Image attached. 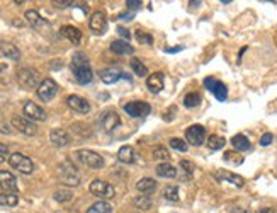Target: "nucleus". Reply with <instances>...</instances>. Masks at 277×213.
I'll use <instances>...</instances> for the list:
<instances>
[{
  "mask_svg": "<svg viewBox=\"0 0 277 213\" xmlns=\"http://www.w3.org/2000/svg\"><path fill=\"white\" fill-rule=\"evenodd\" d=\"M72 72L75 80L80 84V85H87V84L92 82L94 73L92 68H90V64L87 60V57L83 53H75L72 60Z\"/></svg>",
  "mask_w": 277,
  "mask_h": 213,
  "instance_id": "nucleus-1",
  "label": "nucleus"
},
{
  "mask_svg": "<svg viewBox=\"0 0 277 213\" xmlns=\"http://www.w3.org/2000/svg\"><path fill=\"white\" fill-rule=\"evenodd\" d=\"M89 191H90V194H94L96 198H100V201L111 200V198H114V194H116L114 188L102 179H94L89 186Z\"/></svg>",
  "mask_w": 277,
  "mask_h": 213,
  "instance_id": "nucleus-2",
  "label": "nucleus"
},
{
  "mask_svg": "<svg viewBox=\"0 0 277 213\" xmlns=\"http://www.w3.org/2000/svg\"><path fill=\"white\" fill-rule=\"evenodd\" d=\"M58 177L63 184L66 186H79L80 177L77 174V169L70 162H63L58 166Z\"/></svg>",
  "mask_w": 277,
  "mask_h": 213,
  "instance_id": "nucleus-3",
  "label": "nucleus"
},
{
  "mask_svg": "<svg viewBox=\"0 0 277 213\" xmlns=\"http://www.w3.org/2000/svg\"><path fill=\"white\" fill-rule=\"evenodd\" d=\"M9 164H10V167H14V169H17L22 174H33V170H34L33 160H31L29 157L24 155V153H19V152L10 153Z\"/></svg>",
  "mask_w": 277,
  "mask_h": 213,
  "instance_id": "nucleus-4",
  "label": "nucleus"
},
{
  "mask_svg": "<svg viewBox=\"0 0 277 213\" xmlns=\"http://www.w3.org/2000/svg\"><path fill=\"white\" fill-rule=\"evenodd\" d=\"M79 159L80 162L83 164V166L90 167V169H102L104 167V159L99 155V153H96L94 150H79Z\"/></svg>",
  "mask_w": 277,
  "mask_h": 213,
  "instance_id": "nucleus-5",
  "label": "nucleus"
},
{
  "mask_svg": "<svg viewBox=\"0 0 277 213\" xmlns=\"http://www.w3.org/2000/svg\"><path fill=\"white\" fill-rule=\"evenodd\" d=\"M17 80L22 87L26 89H34V87H40V73L34 68H20L17 72Z\"/></svg>",
  "mask_w": 277,
  "mask_h": 213,
  "instance_id": "nucleus-6",
  "label": "nucleus"
},
{
  "mask_svg": "<svg viewBox=\"0 0 277 213\" xmlns=\"http://www.w3.org/2000/svg\"><path fill=\"white\" fill-rule=\"evenodd\" d=\"M185 140L189 145L194 147H201L206 140V128L201 125H192L185 130Z\"/></svg>",
  "mask_w": 277,
  "mask_h": 213,
  "instance_id": "nucleus-7",
  "label": "nucleus"
},
{
  "mask_svg": "<svg viewBox=\"0 0 277 213\" xmlns=\"http://www.w3.org/2000/svg\"><path fill=\"white\" fill-rule=\"evenodd\" d=\"M150 111H152L150 104L143 101H133V103L124 104V113L131 118H145L148 116Z\"/></svg>",
  "mask_w": 277,
  "mask_h": 213,
  "instance_id": "nucleus-8",
  "label": "nucleus"
},
{
  "mask_svg": "<svg viewBox=\"0 0 277 213\" xmlns=\"http://www.w3.org/2000/svg\"><path fill=\"white\" fill-rule=\"evenodd\" d=\"M56 92H58V85H56L53 79H44L43 82L40 84V87H38V96H40V99L44 101V103H50L56 96Z\"/></svg>",
  "mask_w": 277,
  "mask_h": 213,
  "instance_id": "nucleus-9",
  "label": "nucleus"
},
{
  "mask_svg": "<svg viewBox=\"0 0 277 213\" xmlns=\"http://www.w3.org/2000/svg\"><path fill=\"white\" fill-rule=\"evenodd\" d=\"M204 85H206V89L211 90V92L215 94V97L218 101H221V103H223V101H226L228 89H226V85H224L223 82L213 79V77H208V79H204Z\"/></svg>",
  "mask_w": 277,
  "mask_h": 213,
  "instance_id": "nucleus-10",
  "label": "nucleus"
},
{
  "mask_svg": "<svg viewBox=\"0 0 277 213\" xmlns=\"http://www.w3.org/2000/svg\"><path fill=\"white\" fill-rule=\"evenodd\" d=\"M12 127L16 128L17 131H20L22 135H27V137H33V135H36V131H38V128L34 127L33 121L26 120V118H22V116H14Z\"/></svg>",
  "mask_w": 277,
  "mask_h": 213,
  "instance_id": "nucleus-11",
  "label": "nucleus"
},
{
  "mask_svg": "<svg viewBox=\"0 0 277 213\" xmlns=\"http://www.w3.org/2000/svg\"><path fill=\"white\" fill-rule=\"evenodd\" d=\"M100 127H102L104 131H107V133H111V131H114L116 128L121 125V118H119L118 113H114V111H106V113L100 116Z\"/></svg>",
  "mask_w": 277,
  "mask_h": 213,
  "instance_id": "nucleus-12",
  "label": "nucleus"
},
{
  "mask_svg": "<svg viewBox=\"0 0 277 213\" xmlns=\"http://www.w3.org/2000/svg\"><path fill=\"white\" fill-rule=\"evenodd\" d=\"M89 26L96 34H104V33H106V29H107L106 14H104L102 10H97V12H94L92 17H90V21H89Z\"/></svg>",
  "mask_w": 277,
  "mask_h": 213,
  "instance_id": "nucleus-13",
  "label": "nucleus"
},
{
  "mask_svg": "<svg viewBox=\"0 0 277 213\" xmlns=\"http://www.w3.org/2000/svg\"><path fill=\"white\" fill-rule=\"evenodd\" d=\"M66 104H68L70 109H73L75 113H80V114L90 113V104H89V101L83 99V97H80V96H75V94L68 96V99H66Z\"/></svg>",
  "mask_w": 277,
  "mask_h": 213,
  "instance_id": "nucleus-14",
  "label": "nucleus"
},
{
  "mask_svg": "<svg viewBox=\"0 0 277 213\" xmlns=\"http://www.w3.org/2000/svg\"><path fill=\"white\" fill-rule=\"evenodd\" d=\"M0 188L3 193H17V179L12 172L9 170H0Z\"/></svg>",
  "mask_w": 277,
  "mask_h": 213,
  "instance_id": "nucleus-15",
  "label": "nucleus"
},
{
  "mask_svg": "<svg viewBox=\"0 0 277 213\" xmlns=\"http://www.w3.org/2000/svg\"><path fill=\"white\" fill-rule=\"evenodd\" d=\"M24 114L33 121H44L46 120V111H44L41 106H38L36 103H33V101H29V103L24 104Z\"/></svg>",
  "mask_w": 277,
  "mask_h": 213,
  "instance_id": "nucleus-16",
  "label": "nucleus"
},
{
  "mask_svg": "<svg viewBox=\"0 0 277 213\" xmlns=\"http://www.w3.org/2000/svg\"><path fill=\"white\" fill-rule=\"evenodd\" d=\"M50 140L56 147H66L70 142H72V137H70L68 131L63 130V128H56V130H51Z\"/></svg>",
  "mask_w": 277,
  "mask_h": 213,
  "instance_id": "nucleus-17",
  "label": "nucleus"
},
{
  "mask_svg": "<svg viewBox=\"0 0 277 213\" xmlns=\"http://www.w3.org/2000/svg\"><path fill=\"white\" fill-rule=\"evenodd\" d=\"M26 21L29 22V26L34 27L36 31L46 29V27H48V22L36 12V10H27V12H26Z\"/></svg>",
  "mask_w": 277,
  "mask_h": 213,
  "instance_id": "nucleus-18",
  "label": "nucleus"
},
{
  "mask_svg": "<svg viewBox=\"0 0 277 213\" xmlns=\"http://www.w3.org/2000/svg\"><path fill=\"white\" fill-rule=\"evenodd\" d=\"M0 51L5 58H10V60L17 62L20 58V51L16 44L9 43V41H0Z\"/></svg>",
  "mask_w": 277,
  "mask_h": 213,
  "instance_id": "nucleus-19",
  "label": "nucleus"
},
{
  "mask_svg": "<svg viewBox=\"0 0 277 213\" xmlns=\"http://www.w3.org/2000/svg\"><path fill=\"white\" fill-rule=\"evenodd\" d=\"M146 87L152 94H158L163 89V75L162 73H152L146 80Z\"/></svg>",
  "mask_w": 277,
  "mask_h": 213,
  "instance_id": "nucleus-20",
  "label": "nucleus"
},
{
  "mask_svg": "<svg viewBox=\"0 0 277 213\" xmlns=\"http://www.w3.org/2000/svg\"><path fill=\"white\" fill-rule=\"evenodd\" d=\"M59 31H61V36L66 38V40L73 44H79L80 40H82V33H80V29L75 26H63Z\"/></svg>",
  "mask_w": 277,
  "mask_h": 213,
  "instance_id": "nucleus-21",
  "label": "nucleus"
},
{
  "mask_svg": "<svg viewBox=\"0 0 277 213\" xmlns=\"http://www.w3.org/2000/svg\"><path fill=\"white\" fill-rule=\"evenodd\" d=\"M136 190H138L139 193L150 196V194L157 190V181H153L152 177H143V179H139L138 183H136Z\"/></svg>",
  "mask_w": 277,
  "mask_h": 213,
  "instance_id": "nucleus-22",
  "label": "nucleus"
},
{
  "mask_svg": "<svg viewBox=\"0 0 277 213\" xmlns=\"http://www.w3.org/2000/svg\"><path fill=\"white\" fill-rule=\"evenodd\" d=\"M215 176L218 177V179L228 181V183L235 184V186H238V188H241V186H243V184H245L243 177H241V176H238V174L228 172V170H218V172H216Z\"/></svg>",
  "mask_w": 277,
  "mask_h": 213,
  "instance_id": "nucleus-23",
  "label": "nucleus"
},
{
  "mask_svg": "<svg viewBox=\"0 0 277 213\" xmlns=\"http://www.w3.org/2000/svg\"><path fill=\"white\" fill-rule=\"evenodd\" d=\"M111 51L116 55H133L135 53V48L131 46V44H128L126 41H112L111 43Z\"/></svg>",
  "mask_w": 277,
  "mask_h": 213,
  "instance_id": "nucleus-24",
  "label": "nucleus"
},
{
  "mask_svg": "<svg viewBox=\"0 0 277 213\" xmlns=\"http://www.w3.org/2000/svg\"><path fill=\"white\" fill-rule=\"evenodd\" d=\"M122 75L121 70H118V68H104V70H100V79H102L104 84H114L118 82Z\"/></svg>",
  "mask_w": 277,
  "mask_h": 213,
  "instance_id": "nucleus-25",
  "label": "nucleus"
},
{
  "mask_svg": "<svg viewBox=\"0 0 277 213\" xmlns=\"http://www.w3.org/2000/svg\"><path fill=\"white\" fill-rule=\"evenodd\" d=\"M118 159L121 160L122 164H133L135 162L136 153H135V150H133V147H129V145L121 147L119 152H118Z\"/></svg>",
  "mask_w": 277,
  "mask_h": 213,
  "instance_id": "nucleus-26",
  "label": "nucleus"
},
{
  "mask_svg": "<svg viewBox=\"0 0 277 213\" xmlns=\"http://www.w3.org/2000/svg\"><path fill=\"white\" fill-rule=\"evenodd\" d=\"M231 145H233L238 152H247V150L252 149V143L245 135H235V137L231 138Z\"/></svg>",
  "mask_w": 277,
  "mask_h": 213,
  "instance_id": "nucleus-27",
  "label": "nucleus"
},
{
  "mask_svg": "<svg viewBox=\"0 0 277 213\" xmlns=\"http://www.w3.org/2000/svg\"><path fill=\"white\" fill-rule=\"evenodd\" d=\"M157 176L158 177H167V179H172V177L177 176V169H175L172 164L168 162H163V164H158L157 167Z\"/></svg>",
  "mask_w": 277,
  "mask_h": 213,
  "instance_id": "nucleus-28",
  "label": "nucleus"
},
{
  "mask_svg": "<svg viewBox=\"0 0 277 213\" xmlns=\"http://www.w3.org/2000/svg\"><path fill=\"white\" fill-rule=\"evenodd\" d=\"M135 207L138 208V210H152L153 208V201L150 196H146V194H139V196L135 198Z\"/></svg>",
  "mask_w": 277,
  "mask_h": 213,
  "instance_id": "nucleus-29",
  "label": "nucleus"
},
{
  "mask_svg": "<svg viewBox=\"0 0 277 213\" xmlns=\"http://www.w3.org/2000/svg\"><path fill=\"white\" fill-rule=\"evenodd\" d=\"M19 203L17 193H2L0 194V205L2 207H16Z\"/></svg>",
  "mask_w": 277,
  "mask_h": 213,
  "instance_id": "nucleus-30",
  "label": "nucleus"
},
{
  "mask_svg": "<svg viewBox=\"0 0 277 213\" xmlns=\"http://www.w3.org/2000/svg\"><path fill=\"white\" fill-rule=\"evenodd\" d=\"M201 94H198V92H189V94H185V97H184V106L185 107H198L199 104H201Z\"/></svg>",
  "mask_w": 277,
  "mask_h": 213,
  "instance_id": "nucleus-31",
  "label": "nucleus"
},
{
  "mask_svg": "<svg viewBox=\"0 0 277 213\" xmlns=\"http://www.w3.org/2000/svg\"><path fill=\"white\" fill-rule=\"evenodd\" d=\"M129 65H131V70L136 73L138 77H145L148 70H146L145 64H143L139 58H131V62H129Z\"/></svg>",
  "mask_w": 277,
  "mask_h": 213,
  "instance_id": "nucleus-32",
  "label": "nucleus"
},
{
  "mask_svg": "<svg viewBox=\"0 0 277 213\" xmlns=\"http://www.w3.org/2000/svg\"><path fill=\"white\" fill-rule=\"evenodd\" d=\"M111 212H112V207L107 201H97V203H94L85 213H111Z\"/></svg>",
  "mask_w": 277,
  "mask_h": 213,
  "instance_id": "nucleus-33",
  "label": "nucleus"
},
{
  "mask_svg": "<svg viewBox=\"0 0 277 213\" xmlns=\"http://www.w3.org/2000/svg\"><path fill=\"white\" fill-rule=\"evenodd\" d=\"M206 143H208V149L209 150H219L224 147V138L223 137H218V135H211V137L206 140Z\"/></svg>",
  "mask_w": 277,
  "mask_h": 213,
  "instance_id": "nucleus-34",
  "label": "nucleus"
},
{
  "mask_svg": "<svg viewBox=\"0 0 277 213\" xmlns=\"http://www.w3.org/2000/svg\"><path fill=\"white\" fill-rule=\"evenodd\" d=\"M163 196H165V200L177 203L178 201V188L177 186H167L165 190H163Z\"/></svg>",
  "mask_w": 277,
  "mask_h": 213,
  "instance_id": "nucleus-35",
  "label": "nucleus"
},
{
  "mask_svg": "<svg viewBox=\"0 0 277 213\" xmlns=\"http://www.w3.org/2000/svg\"><path fill=\"white\" fill-rule=\"evenodd\" d=\"M153 159L168 162V160H170V153H168V150L165 149V147H157V149L153 150Z\"/></svg>",
  "mask_w": 277,
  "mask_h": 213,
  "instance_id": "nucleus-36",
  "label": "nucleus"
},
{
  "mask_svg": "<svg viewBox=\"0 0 277 213\" xmlns=\"http://www.w3.org/2000/svg\"><path fill=\"white\" fill-rule=\"evenodd\" d=\"M170 147L174 150H178V152H187L189 145L185 140H180V138H172L170 140Z\"/></svg>",
  "mask_w": 277,
  "mask_h": 213,
  "instance_id": "nucleus-37",
  "label": "nucleus"
},
{
  "mask_svg": "<svg viewBox=\"0 0 277 213\" xmlns=\"http://www.w3.org/2000/svg\"><path fill=\"white\" fill-rule=\"evenodd\" d=\"M73 198V194L70 193V191H66V190H58L55 193V200L56 201H59V203H65V201H70Z\"/></svg>",
  "mask_w": 277,
  "mask_h": 213,
  "instance_id": "nucleus-38",
  "label": "nucleus"
},
{
  "mask_svg": "<svg viewBox=\"0 0 277 213\" xmlns=\"http://www.w3.org/2000/svg\"><path fill=\"white\" fill-rule=\"evenodd\" d=\"M136 40H138L139 43H146V44H152L153 43V38L150 36V34L143 33V31H136Z\"/></svg>",
  "mask_w": 277,
  "mask_h": 213,
  "instance_id": "nucleus-39",
  "label": "nucleus"
},
{
  "mask_svg": "<svg viewBox=\"0 0 277 213\" xmlns=\"http://www.w3.org/2000/svg\"><path fill=\"white\" fill-rule=\"evenodd\" d=\"M180 167L184 169V172H187V176H192L194 172V164L191 160H180Z\"/></svg>",
  "mask_w": 277,
  "mask_h": 213,
  "instance_id": "nucleus-40",
  "label": "nucleus"
},
{
  "mask_svg": "<svg viewBox=\"0 0 277 213\" xmlns=\"http://www.w3.org/2000/svg\"><path fill=\"white\" fill-rule=\"evenodd\" d=\"M272 142H274V135H272V133H265V135H262V138H260V145H262V147L271 145Z\"/></svg>",
  "mask_w": 277,
  "mask_h": 213,
  "instance_id": "nucleus-41",
  "label": "nucleus"
},
{
  "mask_svg": "<svg viewBox=\"0 0 277 213\" xmlns=\"http://www.w3.org/2000/svg\"><path fill=\"white\" fill-rule=\"evenodd\" d=\"M126 3H128V9L131 10V9H139L143 2H139V0H128Z\"/></svg>",
  "mask_w": 277,
  "mask_h": 213,
  "instance_id": "nucleus-42",
  "label": "nucleus"
},
{
  "mask_svg": "<svg viewBox=\"0 0 277 213\" xmlns=\"http://www.w3.org/2000/svg\"><path fill=\"white\" fill-rule=\"evenodd\" d=\"M118 33L121 34L124 40H131V34L128 33V29H126V27H118Z\"/></svg>",
  "mask_w": 277,
  "mask_h": 213,
  "instance_id": "nucleus-43",
  "label": "nucleus"
},
{
  "mask_svg": "<svg viewBox=\"0 0 277 213\" xmlns=\"http://www.w3.org/2000/svg\"><path fill=\"white\" fill-rule=\"evenodd\" d=\"M56 7H68V5H72L73 2H70V0H65V2H58V0H56V2H53Z\"/></svg>",
  "mask_w": 277,
  "mask_h": 213,
  "instance_id": "nucleus-44",
  "label": "nucleus"
},
{
  "mask_svg": "<svg viewBox=\"0 0 277 213\" xmlns=\"http://www.w3.org/2000/svg\"><path fill=\"white\" fill-rule=\"evenodd\" d=\"M231 213H252V212H250V210H245V208L235 207V208H231Z\"/></svg>",
  "mask_w": 277,
  "mask_h": 213,
  "instance_id": "nucleus-45",
  "label": "nucleus"
},
{
  "mask_svg": "<svg viewBox=\"0 0 277 213\" xmlns=\"http://www.w3.org/2000/svg\"><path fill=\"white\" fill-rule=\"evenodd\" d=\"M5 153H9V149H7L3 143H0V155L2 157H5Z\"/></svg>",
  "mask_w": 277,
  "mask_h": 213,
  "instance_id": "nucleus-46",
  "label": "nucleus"
},
{
  "mask_svg": "<svg viewBox=\"0 0 277 213\" xmlns=\"http://www.w3.org/2000/svg\"><path fill=\"white\" fill-rule=\"evenodd\" d=\"M258 213H277V212L274 210V208H260Z\"/></svg>",
  "mask_w": 277,
  "mask_h": 213,
  "instance_id": "nucleus-47",
  "label": "nucleus"
},
{
  "mask_svg": "<svg viewBox=\"0 0 277 213\" xmlns=\"http://www.w3.org/2000/svg\"><path fill=\"white\" fill-rule=\"evenodd\" d=\"M3 159H5V157H2V155H0V162H3Z\"/></svg>",
  "mask_w": 277,
  "mask_h": 213,
  "instance_id": "nucleus-48",
  "label": "nucleus"
}]
</instances>
